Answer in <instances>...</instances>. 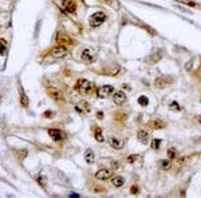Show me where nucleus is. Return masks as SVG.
<instances>
[{
  "label": "nucleus",
  "instance_id": "f257e3e1",
  "mask_svg": "<svg viewBox=\"0 0 201 198\" xmlns=\"http://www.w3.org/2000/svg\"><path fill=\"white\" fill-rule=\"evenodd\" d=\"M75 90L81 95H87V94L93 93L94 84L87 79H78V82L75 83Z\"/></svg>",
  "mask_w": 201,
  "mask_h": 198
},
{
  "label": "nucleus",
  "instance_id": "f03ea898",
  "mask_svg": "<svg viewBox=\"0 0 201 198\" xmlns=\"http://www.w3.org/2000/svg\"><path fill=\"white\" fill-rule=\"evenodd\" d=\"M106 18H107V16H106V14H105L103 11H97L90 16L89 23L91 27H99V26H102V24L105 23Z\"/></svg>",
  "mask_w": 201,
  "mask_h": 198
},
{
  "label": "nucleus",
  "instance_id": "7ed1b4c3",
  "mask_svg": "<svg viewBox=\"0 0 201 198\" xmlns=\"http://www.w3.org/2000/svg\"><path fill=\"white\" fill-rule=\"evenodd\" d=\"M47 93L50 95L55 102H58V103H63L65 102V94L58 87H54V86H50V87H47Z\"/></svg>",
  "mask_w": 201,
  "mask_h": 198
},
{
  "label": "nucleus",
  "instance_id": "20e7f679",
  "mask_svg": "<svg viewBox=\"0 0 201 198\" xmlns=\"http://www.w3.org/2000/svg\"><path fill=\"white\" fill-rule=\"evenodd\" d=\"M81 59L85 63H87V64H91L97 59V51L94 50V48H91V47H87V48H85V50L82 51Z\"/></svg>",
  "mask_w": 201,
  "mask_h": 198
},
{
  "label": "nucleus",
  "instance_id": "39448f33",
  "mask_svg": "<svg viewBox=\"0 0 201 198\" xmlns=\"http://www.w3.org/2000/svg\"><path fill=\"white\" fill-rule=\"evenodd\" d=\"M55 40H56V43H58L59 46L66 47V46H73L74 44V39L69 35V34H66L65 31H59L58 34H56Z\"/></svg>",
  "mask_w": 201,
  "mask_h": 198
},
{
  "label": "nucleus",
  "instance_id": "423d86ee",
  "mask_svg": "<svg viewBox=\"0 0 201 198\" xmlns=\"http://www.w3.org/2000/svg\"><path fill=\"white\" fill-rule=\"evenodd\" d=\"M113 93H114V87L110 84H105V86L98 87L97 97L99 98V99H106V98H109L110 95H113Z\"/></svg>",
  "mask_w": 201,
  "mask_h": 198
},
{
  "label": "nucleus",
  "instance_id": "0eeeda50",
  "mask_svg": "<svg viewBox=\"0 0 201 198\" xmlns=\"http://www.w3.org/2000/svg\"><path fill=\"white\" fill-rule=\"evenodd\" d=\"M113 174H114V169H99V170L95 173V178L99 179V181H106V179L111 178Z\"/></svg>",
  "mask_w": 201,
  "mask_h": 198
},
{
  "label": "nucleus",
  "instance_id": "6e6552de",
  "mask_svg": "<svg viewBox=\"0 0 201 198\" xmlns=\"http://www.w3.org/2000/svg\"><path fill=\"white\" fill-rule=\"evenodd\" d=\"M126 101H128V97H126V94H125L124 91H114V93H113V102H114L117 106L125 105Z\"/></svg>",
  "mask_w": 201,
  "mask_h": 198
},
{
  "label": "nucleus",
  "instance_id": "1a4fd4ad",
  "mask_svg": "<svg viewBox=\"0 0 201 198\" xmlns=\"http://www.w3.org/2000/svg\"><path fill=\"white\" fill-rule=\"evenodd\" d=\"M75 110H77V113H79V114H87L91 111V106H90L89 102L79 101L77 105H75Z\"/></svg>",
  "mask_w": 201,
  "mask_h": 198
},
{
  "label": "nucleus",
  "instance_id": "9d476101",
  "mask_svg": "<svg viewBox=\"0 0 201 198\" xmlns=\"http://www.w3.org/2000/svg\"><path fill=\"white\" fill-rule=\"evenodd\" d=\"M67 48L65 46H55L54 48H51V56H54V58H63V56H66L67 55Z\"/></svg>",
  "mask_w": 201,
  "mask_h": 198
},
{
  "label": "nucleus",
  "instance_id": "9b49d317",
  "mask_svg": "<svg viewBox=\"0 0 201 198\" xmlns=\"http://www.w3.org/2000/svg\"><path fill=\"white\" fill-rule=\"evenodd\" d=\"M109 145L111 146L113 149H115V150H121V149L125 146V141L121 139V138H117V137H110L107 139Z\"/></svg>",
  "mask_w": 201,
  "mask_h": 198
},
{
  "label": "nucleus",
  "instance_id": "f8f14e48",
  "mask_svg": "<svg viewBox=\"0 0 201 198\" xmlns=\"http://www.w3.org/2000/svg\"><path fill=\"white\" fill-rule=\"evenodd\" d=\"M48 135L51 137V139L54 142H62L65 139V135H63V132L59 128H50L48 130Z\"/></svg>",
  "mask_w": 201,
  "mask_h": 198
},
{
  "label": "nucleus",
  "instance_id": "ddd939ff",
  "mask_svg": "<svg viewBox=\"0 0 201 198\" xmlns=\"http://www.w3.org/2000/svg\"><path fill=\"white\" fill-rule=\"evenodd\" d=\"M60 3H62V8L67 14H74L75 9H77V5L74 3V0H60Z\"/></svg>",
  "mask_w": 201,
  "mask_h": 198
},
{
  "label": "nucleus",
  "instance_id": "4468645a",
  "mask_svg": "<svg viewBox=\"0 0 201 198\" xmlns=\"http://www.w3.org/2000/svg\"><path fill=\"white\" fill-rule=\"evenodd\" d=\"M137 138H138L142 143H147V141L150 139V134H149V131L145 130V128H139L138 131H137Z\"/></svg>",
  "mask_w": 201,
  "mask_h": 198
},
{
  "label": "nucleus",
  "instance_id": "2eb2a0df",
  "mask_svg": "<svg viewBox=\"0 0 201 198\" xmlns=\"http://www.w3.org/2000/svg\"><path fill=\"white\" fill-rule=\"evenodd\" d=\"M111 185L114 187H122L125 185V178L121 175H115L111 178Z\"/></svg>",
  "mask_w": 201,
  "mask_h": 198
},
{
  "label": "nucleus",
  "instance_id": "dca6fc26",
  "mask_svg": "<svg viewBox=\"0 0 201 198\" xmlns=\"http://www.w3.org/2000/svg\"><path fill=\"white\" fill-rule=\"evenodd\" d=\"M85 161L89 165H91V163H94V161H95V154H94V151L93 150H86V153H85Z\"/></svg>",
  "mask_w": 201,
  "mask_h": 198
},
{
  "label": "nucleus",
  "instance_id": "f3484780",
  "mask_svg": "<svg viewBox=\"0 0 201 198\" xmlns=\"http://www.w3.org/2000/svg\"><path fill=\"white\" fill-rule=\"evenodd\" d=\"M166 84H168V80L165 78H162V76H160V78H157L154 80V86L157 89H165Z\"/></svg>",
  "mask_w": 201,
  "mask_h": 198
},
{
  "label": "nucleus",
  "instance_id": "a211bd4d",
  "mask_svg": "<svg viewBox=\"0 0 201 198\" xmlns=\"http://www.w3.org/2000/svg\"><path fill=\"white\" fill-rule=\"evenodd\" d=\"M94 138L98 142H105V137L102 134V128L100 127H94Z\"/></svg>",
  "mask_w": 201,
  "mask_h": 198
},
{
  "label": "nucleus",
  "instance_id": "6ab92c4d",
  "mask_svg": "<svg viewBox=\"0 0 201 198\" xmlns=\"http://www.w3.org/2000/svg\"><path fill=\"white\" fill-rule=\"evenodd\" d=\"M160 167L162 169V170H170L172 169V162H170V159H161L160 161Z\"/></svg>",
  "mask_w": 201,
  "mask_h": 198
},
{
  "label": "nucleus",
  "instance_id": "aec40b11",
  "mask_svg": "<svg viewBox=\"0 0 201 198\" xmlns=\"http://www.w3.org/2000/svg\"><path fill=\"white\" fill-rule=\"evenodd\" d=\"M20 105L23 106V107H28V105H30V99H28V97L23 91L20 93Z\"/></svg>",
  "mask_w": 201,
  "mask_h": 198
},
{
  "label": "nucleus",
  "instance_id": "412c9836",
  "mask_svg": "<svg viewBox=\"0 0 201 198\" xmlns=\"http://www.w3.org/2000/svg\"><path fill=\"white\" fill-rule=\"evenodd\" d=\"M153 127H154V128L166 127V122H164V120H161V119H154V120H153Z\"/></svg>",
  "mask_w": 201,
  "mask_h": 198
},
{
  "label": "nucleus",
  "instance_id": "4be33fe9",
  "mask_svg": "<svg viewBox=\"0 0 201 198\" xmlns=\"http://www.w3.org/2000/svg\"><path fill=\"white\" fill-rule=\"evenodd\" d=\"M38 182H39V185H40V186L42 187H46L47 186V182H48V181H47V177L46 175H43V174H40V175H38Z\"/></svg>",
  "mask_w": 201,
  "mask_h": 198
},
{
  "label": "nucleus",
  "instance_id": "5701e85b",
  "mask_svg": "<svg viewBox=\"0 0 201 198\" xmlns=\"http://www.w3.org/2000/svg\"><path fill=\"white\" fill-rule=\"evenodd\" d=\"M166 155H168V158H169V159H174L176 157H177V149H174V147L168 149Z\"/></svg>",
  "mask_w": 201,
  "mask_h": 198
},
{
  "label": "nucleus",
  "instance_id": "b1692460",
  "mask_svg": "<svg viewBox=\"0 0 201 198\" xmlns=\"http://www.w3.org/2000/svg\"><path fill=\"white\" fill-rule=\"evenodd\" d=\"M150 146H151V149H153V150H158V149L161 147V139H157V138L151 139Z\"/></svg>",
  "mask_w": 201,
  "mask_h": 198
},
{
  "label": "nucleus",
  "instance_id": "393cba45",
  "mask_svg": "<svg viewBox=\"0 0 201 198\" xmlns=\"http://www.w3.org/2000/svg\"><path fill=\"white\" fill-rule=\"evenodd\" d=\"M138 159H139V155H137V154H130V155L126 158V162L128 163H135Z\"/></svg>",
  "mask_w": 201,
  "mask_h": 198
},
{
  "label": "nucleus",
  "instance_id": "a878e982",
  "mask_svg": "<svg viewBox=\"0 0 201 198\" xmlns=\"http://www.w3.org/2000/svg\"><path fill=\"white\" fill-rule=\"evenodd\" d=\"M169 109H172V110H173V111H181V106H180V105H178V103H177V102H170V103H169Z\"/></svg>",
  "mask_w": 201,
  "mask_h": 198
},
{
  "label": "nucleus",
  "instance_id": "bb28decb",
  "mask_svg": "<svg viewBox=\"0 0 201 198\" xmlns=\"http://www.w3.org/2000/svg\"><path fill=\"white\" fill-rule=\"evenodd\" d=\"M138 103L141 106H147V103H149V99H147L145 95H142V97L138 98Z\"/></svg>",
  "mask_w": 201,
  "mask_h": 198
},
{
  "label": "nucleus",
  "instance_id": "cd10ccee",
  "mask_svg": "<svg viewBox=\"0 0 201 198\" xmlns=\"http://www.w3.org/2000/svg\"><path fill=\"white\" fill-rule=\"evenodd\" d=\"M5 50H7V43H5V40L0 39V55L4 54V52H5Z\"/></svg>",
  "mask_w": 201,
  "mask_h": 198
},
{
  "label": "nucleus",
  "instance_id": "c85d7f7f",
  "mask_svg": "<svg viewBox=\"0 0 201 198\" xmlns=\"http://www.w3.org/2000/svg\"><path fill=\"white\" fill-rule=\"evenodd\" d=\"M130 193H132L133 195H137V193H138V186H137V185H133V186H132V190H130Z\"/></svg>",
  "mask_w": 201,
  "mask_h": 198
},
{
  "label": "nucleus",
  "instance_id": "c756f323",
  "mask_svg": "<svg viewBox=\"0 0 201 198\" xmlns=\"http://www.w3.org/2000/svg\"><path fill=\"white\" fill-rule=\"evenodd\" d=\"M70 197H81V195L77 194V193H71V194H70Z\"/></svg>",
  "mask_w": 201,
  "mask_h": 198
},
{
  "label": "nucleus",
  "instance_id": "7c9ffc66",
  "mask_svg": "<svg viewBox=\"0 0 201 198\" xmlns=\"http://www.w3.org/2000/svg\"><path fill=\"white\" fill-rule=\"evenodd\" d=\"M105 1H106V3H109V4H110V3H113V1H114V0H105Z\"/></svg>",
  "mask_w": 201,
  "mask_h": 198
},
{
  "label": "nucleus",
  "instance_id": "2f4dec72",
  "mask_svg": "<svg viewBox=\"0 0 201 198\" xmlns=\"http://www.w3.org/2000/svg\"><path fill=\"white\" fill-rule=\"evenodd\" d=\"M198 122H200V124H201V115L198 117Z\"/></svg>",
  "mask_w": 201,
  "mask_h": 198
}]
</instances>
